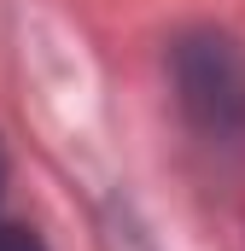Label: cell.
<instances>
[{
	"mask_svg": "<svg viewBox=\"0 0 245 251\" xmlns=\"http://www.w3.org/2000/svg\"><path fill=\"white\" fill-rule=\"evenodd\" d=\"M181 88H187V105L204 123H240L245 117V59L228 41H198L181 59Z\"/></svg>",
	"mask_w": 245,
	"mask_h": 251,
	"instance_id": "cell-1",
	"label": "cell"
},
{
	"mask_svg": "<svg viewBox=\"0 0 245 251\" xmlns=\"http://www.w3.org/2000/svg\"><path fill=\"white\" fill-rule=\"evenodd\" d=\"M0 251H47L29 228H12V222H0Z\"/></svg>",
	"mask_w": 245,
	"mask_h": 251,
	"instance_id": "cell-2",
	"label": "cell"
},
{
	"mask_svg": "<svg viewBox=\"0 0 245 251\" xmlns=\"http://www.w3.org/2000/svg\"><path fill=\"white\" fill-rule=\"evenodd\" d=\"M0 181H6V164H0Z\"/></svg>",
	"mask_w": 245,
	"mask_h": 251,
	"instance_id": "cell-3",
	"label": "cell"
}]
</instances>
